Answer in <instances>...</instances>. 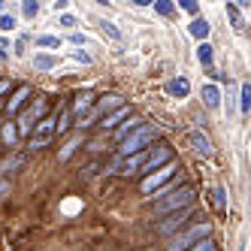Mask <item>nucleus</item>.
<instances>
[{"label": "nucleus", "instance_id": "obj_1", "mask_svg": "<svg viewBox=\"0 0 251 251\" xmlns=\"http://www.w3.org/2000/svg\"><path fill=\"white\" fill-rule=\"evenodd\" d=\"M194 200H197V191L191 185H182V188H176V191L160 197V203L154 206V212L157 215H173V212H182V209L194 206Z\"/></svg>", "mask_w": 251, "mask_h": 251}, {"label": "nucleus", "instance_id": "obj_2", "mask_svg": "<svg viewBox=\"0 0 251 251\" xmlns=\"http://www.w3.org/2000/svg\"><path fill=\"white\" fill-rule=\"evenodd\" d=\"M157 139V127H151V124H142V127H136L130 136H124L121 139V146H118V154L121 157H130V154H139L146 146H151V142Z\"/></svg>", "mask_w": 251, "mask_h": 251}, {"label": "nucleus", "instance_id": "obj_3", "mask_svg": "<svg viewBox=\"0 0 251 251\" xmlns=\"http://www.w3.org/2000/svg\"><path fill=\"white\" fill-rule=\"evenodd\" d=\"M118 106H124V103H121V94H106V97H100L91 109H88V112L76 121V127H79V130H82V127H91V124H97L100 118H106L109 112H115Z\"/></svg>", "mask_w": 251, "mask_h": 251}, {"label": "nucleus", "instance_id": "obj_4", "mask_svg": "<svg viewBox=\"0 0 251 251\" xmlns=\"http://www.w3.org/2000/svg\"><path fill=\"white\" fill-rule=\"evenodd\" d=\"M209 233H212V224H206V221H203V224H194V227H188V230H182V233H176L167 251H188L191 245L209 239Z\"/></svg>", "mask_w": 251, "mask_h": 251}, {"label": "nucleus", "instance_id": "obj_5", "mask_svg": "<svg viewBox=\"0 0 251 251\" xmlns=\"http://www.w3.org/2000/svg\"><path fill=\"white\" fill-rule=\"evenodd\" d=\"M51 136H55V121H51V118H40L37 127H33V133H30V146L43 149V146H49Z\"/></svg>", "mask_w": 251, "mask_h": 251}, {"label": "nucleus", "instance_id": "obj_6", "mask_svg": "<svg viewBox=\"0 0 251 251\" xmlns=\"http://www.w3.org/2000/svg\"><path fill=\"white\" fill-rule=\"evenodd\" d=\"M170 176H173V167H170V164H167V167H160V170H154V173H149L146 178H142V194L160 191V188L170 182Z\"/></svg>", "mask_w": 251, "mask_h": 251}, {"label": "nucleus", "instance_id": "obj_7", "mask_svg": "<svg viewBox=\"0 0 251 251\" xmlns=\"http://www.w3.org/2000/svg\"><path fill=\"white\" fill-rule=\"evenodd\" d=\"M188 146L194 154H200V157H212V139L203 133V130H191L188 133Z\"/></svg>", "mask_w": 251, "mask_h": 251}, {"label": "nucleus", "instance_id": "obj_8", "mask_svg": "<svg viewBox=\"0 0 251 251\" xmlns=\"http://www.w3.org/2000/svg\"><path fill=\"white\" fill-rule=\"evenodd\" d=\"M170 149L167 146H160V149H154V154H146V164H142V170H160V167H167V160H170Z\"/></svg>", "mask_w": 251, "mask_h": 251}, {"label": "nucleus", "instance_id": "obj_9", "mask_svg": "<svg viewBox=\"0 0 251 251\" xmlns=\"http://www.w3.org/2000/svg\"><path fill=\"white\" fill-rule=\"evenodd\" d=\"M188 218H191V206H188V209H182V212H173L170 218H167L164 224H160V233H164V236H167V233H173L176 227H182V224H185Z\"/></svg>", "mask_w": 251, "mask_h": 251}, {"label": "nucleus", "instance_id": "obj_10", "mask_svg": "<svg viewBox=\"0 0 251 251\" xmlns=\"http://www.w3.org/2000/svg\"><path fill=\"white\" fill-rule=\"evenodd\" d=\"M94 106V94L91 91H82V94H76V100H73V109H70V115H76V118H82L88 109Z\"/></svg>", "mask_w": 251, "mask_h": 251}, {"label": "nucleus", "instance_id": "obj_11", "mask_svg": "<svg viewBox=\"0 0 251 251\" xmlns=\"http://www.w3.org/2000/svg\"><path fill=\"white\" fill-rule=\"evenodd\" d=\"M124 118H130V109H127V106H118L115 112H109V115H106V121H103V130H115L118 124L124 121Z\"/></svg>", "mask_w": 251, "mask_h": 251}, {"label": "nucleus", "instance_id": "obj_12", "mask_svg": "<svg viewBox=\"0 0 251 251\" xmlns=\"http://www.w3.org/2000/svg\"><path fill=\"white\" fill-rule=\"evenodd\" d=\"M167 94H170V97H178V100L188 97V94H191L188 79H170V82H167Z\"/></svg>", "mask_w": 251, "mask_h": 251}, {"label": "nucleus", "instance_id": "obj_13", "mask_svg": "<svg viewBox=\"0 0 251 251\" xmlns=\"http://www.w3.org/2000/svg\"><path fill=\"white\" fill-rule=\"evenodd\" d=\"M136 127H142V118H136V115H130V118H124V124H118V127H115V139L121 142L124 136H130Z\"/></svg>", "mask_w": 251, "mask_h": 251}, {"label": "nucleus", "instance_id": "obj_14", "mask_svg": "<svg viewBox=\"0 0 251 251\" xmlns=\"http://www.w3.org/2000/svg\"><path fill=\"white\" fill-rule=\"evenodd\" d=\"M209 30H212V27H209V22H206V19H194V22L188 25V33H191L194 40H200V43H206Z\"/></svg>", "mask_w": 251, "mask_h": 251}, {"label": "nucleus", "instance_id": "obj_15", "mask_svg": "<svg viewBox=\"0 0 251 251\" xmlns=\"http://www.w3.org/2000/svg\"><path fill=\"white\" fill-rule=\"evenodd\" d=\"M30 97V88L27 85H22V88H15V94L9 97V115H15V112H19L22 109V103Z\"/></svg>", "mask_w": 251, "mask_h": 251}, {"label": "nucleus", "instance_id": "obj_16", "mask_svg": "<svg viewBox=\"0 0 251 251\" xmlns=\"http://www.w3.org/2000/svg\"><path fill=\"white\" fill-rule=\"evenodd\" d=\"M203 103L209 106V109H218V106H221V91H218V85H203Z\"/></svg>", "mask_w": 251, "mask_h": 251}, {"label": "nucleus", "instance_id": "obj_17", "mask_svg": "<svg viewBox=\"0 0 251 251\" xmlns=\"http://www.w3.org/2000/svg\"><path fill=\"white\" fill-rule=\"evenodd\" d=\"M0 139H3V146H15L19 142V130H15V121H6L3 127H0Z\"/></svg>", "mask_w": 251, "mask_h": 251}, {"label": "nucleus", "instance_id": "obj_18", "mask_svg": "<svg viewBox=\"0 0 251 251\" xmlns=\"http://www.w3.org/2000/svg\"><path fill=\"white\" fill-rule=\"evenodd\" d=\"M33 46H40V49H61L64 40L61 37H51V33H40V37L33 40Z\"/></svg>", "mask_w": 251, "mask_h": 251}, {"label": "nucleus", "instance_id": "obj_19", "mask_svg": "<svg viewBox=\"0 0 251 251\" xmlns=\"http://www.w3.org/2000/svg\"><path fill=\"white\" fill-rule=\"evenodd\" d=\"M33 67L43 70V73L46 70H58V58L55 55H33Z\"/></svg>", "mask_w": 251, "mask_h": 251}, {"label": "nucleus", "instance_id": "obj_20", "mask_svg": "<svg viewBox=\"0 0 251 251\" xmlns=\"http://www.w3.org/2000/svg\"><path fill=\"white\" fill-rule=\"evenodd\" d=\"M248 109H251V85L242 82V88H239V112L248 115Z\"/></svg>", "mask_w": 251, "mask_h": 251}, {"label": "nucleus", "instance_id": "obj_21", "mask_svg": "<svg viewBox=\"0 0 251 251\" xmlns=\"http://www.w3.org/2000/svg\"><path fill=\"white\" fill-rule=\"evenodd\" d=\"M79 146H82V139H79V136H73V139H67V146L61 149V154H58V160H67L70 154H73V151L79 149Z\"/></svg>", "mask_w": 251, "mask_h": 251}, {"label": "nucleus", "instance_id": "obj_22", "mask_svg": "<svg viewBox=\"0 0 251 251\" xmlns=\"http://www.w3.org/2000/svg\"><path fill=\"white\" fill-rule=\"evenodd\" d=\"M22 164H25V157H22V154H12L9 160H3V167H0V170H3V173L9 176V173H15V170H19Z\"/></svg>", "mask_w": 251, "mask_h": 251}, {"label": "nucleus", "instance_id": "obj_23", "mask_svg": "<svg viewBox=\"0 0 251 251\" xmlns=\"http://www.w3.org/2000/svg\"><path fill=\"white\" fill-rule=\"evenodd\" d=\"M197 61H200V64H212V46L209 43L197 46Z\"/></svg>", "mask_w": 251, "mask_h": 251}, {"label": "nucleus", "instance_id": "obj_24", "mask_svg": "<svg viewBox=\"0 0 251 251\" xmlns=\"http://www.w3.org/2000/svg\"><path fill=\"white\" fill-rule=\"evenodd\" d=\"M100 30H103V33H109L112 40H121V30H118L115 22H109V19H103V22H100Z\"/></svg>", "mask_w": 251, "mask_h": 251}, {"label": "nucleus", "instance_id": "obj_25", "mask_svg": "<svg viewBox=\"0 0 251 251\" xmlns=\"http://www.w3.org/2000/svg\"><path fill=\"white\" fill-rule=\"evenodd\" d=\"M58 25H61V27H67V30H76V25H79V19H76V15H73V12H64V15H61V19H58Z\"/></svg>", "mask_w": 251, "mask_h": 251}, {"label": "nucleus", "instance_id": "obj_26", "mask_svg": "<svg viewBox=\"0 0 251 251\" xmlns=\"http://www.w3.org/2000/svg\"><path fill=\"white\" fill-rule=\"evenodd\" d=\"M27 112L33 115V121H40V118L46 115V100H43V97H37V103H33V106H30Z\"/></svg>", "mask_w": 251, "mask_h": 251}, {"label": "nucleus", "instance_id": "obj_27", "mask_svg": "<svg viewBox=\"0 0 251 251\" xmlns=\"http://www.w3.org/2000/svg\"><path fill=\"white\" fill-rule=\"evenodd\" d=\"M15 25H19V19H15V15H9V12L0 15V30H15Z\"/></svg>", "mask_w": 251, "mask_h": 251}, {"label": "nucleus", "instance_id": "obj_28", "mask_svg": "<svg viewBox=\"0 0 251 251\" xmlns=\"http://www.w3.org/2000/svg\"><path fill=\"white\" fill-rule=\"evenodd\" d=\"M215 206H218L221 212H227V191L218 185V188H215Z\"/></svg>", "mask_w": 251, "mask_h": 251}, {"label": "nucleus", "instance_id": "obj_29", "mask_svg": "<svg viewBox=\"0 0 251 251\" xmlns=\"http://www.w3.org/2000/svg\"><path fill=\"white\" fill-rule=\"evenodd\" d=\"M22 12L27 15V19H33V15L40 12V3H37V0H25V3H22Z\"/></svg>", "mask_w": 251, "mask_h": 251}, {"label": "nucleus", "instance_id": "obj_30", "mask_svg": "<svg viewBox=\"0 0 251 251\" xmlns=\"http://www.w3.org/2000/svg\"><path fill=\"white\" fill-rule=\"evenodd\" d=\"M227 15H230V19H233V27H242V19H239V6H233V3H227Z\"/></svg>", "mask_w": 251, "mask_h": 251}, {"label": "nucleus", "instance_id": "obj_31", "mask_svg": "<svg viewBox=\"0 0 251 251\" xmlns=\"http://www.w3.org/2000/svg\"><path fill=\"white\" fill-rule=\"evenodd\" d=\"M188 251H218V248H215V242H212V239H203V242H197V245H191Z\"/></svg>", "mask_w": 251, "mask_h": 251}, {"label": "nucleus", "instance_id": "obj_32", "mask_svg": "<svg viewBox=\"0 0 251 251\" xmlns=\"http://www.w3.org/2000/svg\"><path fill=\"white\" fill-rule=\"evenodd\" d=\"M9 49H12V46H9V40L3 37V40H0V61H6V58H9Z\"/></svg>", "mask_w": 251, "mask_h": 251}, {"label": "nucleus", "instance_id": "obj_33", "mask_svg": "<svg viewBox=\"0 0 251 251\" xmlns=\"http://www.w3.org/2000/svg\"><path fill=\"white\" fill-rule=\"evenodd\" d=\"M73 58L82 61V64H91V55H88V51H82V49H73Z\"/></svg>", "mask_w": 251, "mask_h": 251}, {"label": "nucleus", "instance_id": "obj_34", "mask_svg": "<svg viewBox=\"0 0 251 251\" xmlns=\"http://www.w3.org/2000/svg\"><path fill=\"white\" fill-rule=\"evenodd\" d=\"M25 46H27V43H25V40H19V43H15V51H12V55H15V58H22V55H25V51H27Z\"/></svg>", "mask_w": 251, "mask_h": 251}, {"label": "nucleus", "instance_id": "obj_35", "mask_svg": "<svg viewBox=\"0 0 251 251\" xmlns=\"http://www.w3.org/2000/svg\"><path fill=\"white\" fill-rule=\"evenodd\" d=\"M154 9H157L160 15H170V12H173V6H170V3H154Z\"/></svg>", "mask_w": 251, "mask_h": 251}, {"label": "nucleus", "instance_id": "obj_36", "mask_svg": "<svg viewBox=\"0 0 251 251\" xmlns=\"http://www.w3.org/2000/svg\"><path fill=\"white\" fill-rule=\"evenodd\" d=\"M55 12H67V0H55Z\"/></svg>", "mask_w": 251, "mask_h": 251}, {"label": "nucleus", "instance_id": "obj_37", "mask_svg": "<svg viewBox=\"0 0 251 251\" xmlns=\"http://www.w3.org/2000/svg\"><path fill=\"white\" fill-rule=\"evenodd\" d=\"M70 43H76V46H82V43H85V37H82V33H73V37H70Z\"/></svg>", "mask_w": 251, "mask_h": 251}, {"label": "nucleus", "instance_id": "obj_38", "mask_svg": "<svg viewBox=\"0 0 251 251\" xmlns=\"http://www.w3.org/2000/svg\"><path fill=\"white\" fill-rule=\"evenodd\" d=\"M6 91H9V82H6V79H0V94H6Z\"/></svg>", "mask_w": 251, "mask_h": 251}, {"label": "nucleus", "instance_id": "obj_39", "mask_svg": "<svg viewBox=\"0 0 251 251\" xmlns=\"http://www.w3.org/2000/svg\"><path fill=\"white\" fill-rule=\"evenodd\" d=\"M6 191V182H3V178H0V194H3Z\"/></svg>", "mask_w": 251, "mask_h": 251}, {"label": "nucleus", "instance_id": "obj_40", "mask_svg": "<svg viewBox=\"0 0 251 251\" xmlns=\"http://www.w3.org/2000/svg\"><path fill=\"white\" fill-rule=\"evenodd\" d=\"M0 15H3V3H0Z\"/></svg>", "mask_w": 251, "mask_h": 251}, {"label": "nucleus", "instance_id": "obj_41", "mask_svg": "<svg viewBox=\"0 0 251 251\" xmlns=\"http://www.w3.org/2000/svg\"><path fill=\"white\" fill-rule=\"evenodd\" d=\"M142 251H151V248H142Z\"/></svg>", "mask_w": 251, "mask_h": 251}, {"label": "nucleus", "instance_id": "obj_42", "mask_svg": "<svg viewBox=\"0 0 251 251\" xmlns=\"http://www.w3.org/2000/svg\"><path fill=\"white\" fill-rule=\"evenodd\" d=\"M94 251H103V248H94Z\"/></svg>", "mask_w": 251, "mask_h": 251}, {"label": "nucleus", "instance_id": "obj_43", "mask_svg": "<svg viewBox=\"0 0 251 251\" xmlns=\"http://www.w3.org/2000/svg\"><path fill=\"white\" fill-rule=\"evenodd\" d=\"M239 251H245V248H239Z\"/></svg>", "mask_w": 251, "mask_h": 251}]
</instances>
